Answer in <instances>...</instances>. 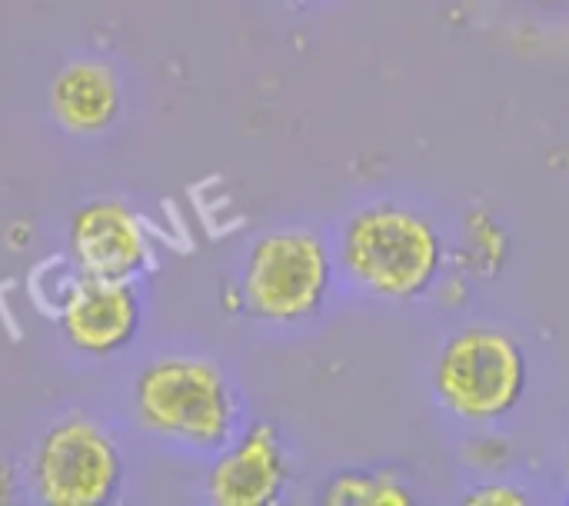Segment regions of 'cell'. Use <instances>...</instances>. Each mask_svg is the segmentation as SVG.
Masks as SVG:
<instances>
[{
  "label": "cell",
  "instance_id": "6da1fadb",
  "mask_svg": "<svg viewBox=\"0 0 569 506\" xmlns=\"http://www.w3.org/2000/svg\"><path fill=\"white\" fill-rule=\"evenodd\" d=\"M137 420L167 440L220 450L237 427V397L217 364L203 357H163L133 384Z\"/></svg>",
  "mask_w": 569,
  "mask_h": 506
},
{
  "label": "cell",
  "instance_id": "8fae6325",
  "mask_svg": "<svg viewBox=\"0 0 569 506\" xmlns=\"http://www.w3.org/2000/svg\"><path fill=\"white\" fill-rule=\"evenodd\" d=\"M467 504L470 506H523L527 504V494L523 490H517V487H483V490H473L470 497H467Z\"/></svg>",
  "mask_w": 569,
  "mask_h": 506
},
{
  "label": "cell",
  "instance_id": "9c48e42d",
  "mask_svg": "<svg viewBox=\"0 0 569 506\" xmlns=\"http://www.w3.org/2000/svg\"><path fill=\"white\" fill-rule=\"evenodd\" d=\"M53 120L80 137L103 133L120 113V80L110 63L73 60L50 80Z\"/></svg>",
  "mask_w": 569,
  "mask_h": 506
},
{
  "label": "cell",
  "instance_id": "8992f818",
  "mask_svg": "<svg viewBox=\"0 0 569 506\" xmlns=\"http://www.w3.org/2000/svg\"><path fill=\"white\" fill-rule=\"evenodd\" d=\"M67 254L83 277L133 284L150 267V237L123 200H90L70 217Z\"/></svg>",
  "mask_w": 569,
  "mask_h": 506
},
{
  "label": "cell",
  "instance_id": "5b68a950",
  "mask_svg": "<svg viewBox=\"0 0 569 506\" xmlns=\"http://www.w3.org/2000/svg\"><path fill=\"white\" fill-rule=\"evenodd\" d=\"M123 460L110 434L83 414L53 424L33 454V494L47 506H103L120 490Z\"/></svg>",
  "mask_w": 569,
  "mask_h": 506
},
{
  "label": "cell",
  "instance_id": "277c9868",
  "mask_svg": "<svg viewBox=\"0 0 569 506\" xmlns=\"http://www.w3.org/2000/svg\"><path fill=\"white\" fill-rule=\"evenodd\" d=\"M333 280L323 240L310 230H280L253 244L240 300L247 314L273 324H297L320 310Z\"/></svg>",
  "mask_w": 569,
  "mask_h": 506
},
{
  "label": "cell",
  "instance_id": "4fadbf2b",
  "mask_svg": "<svg viewBox=\"0 0 569 506\" xmlns=\"http://www.w3.org/2000/svg\"><path fill=\"white\" fill-rule=\"evenodd\" d=\"M567 474H569V450H567Z\"/></svg>",
  "mask_w": 569,
  "mask_h": 506
},
{
  "label": "cell",
  "instance_id": "52a82bcc",
  "mask_svg": "<svg viewBox=\"0 0 569 506\" xmlns=\"http://www.w3.org/2000/svg\"><path fill=\"white\" fill-rule=\"evenodd\" d=\"M57 320L63 340L73 350L87 357H110L137 340L140 300L133 284L127 280H100L77 274V280L60 300Z\"/></svg>",
  "mask_w": 569,
  "mask_h": 506
},
{
  "label": "cell",
  "instance_id": "3957f363",
  "mask_svg": "<svg viewBox=\"0 0 569 506\" xmlns=\"http://www.w3.org/2000/svg\"><path fill=\"white\" fill-rule=\"evenodd\" d=\"M433 384L450 414L463 420H500L523 400L527 357L510 334L473 327L443 347Z\"/></svg>",
  "mask_w": 569,
  "mask_h": 506
},
{
  "label": "cell",
  "instance_id": "7a4b0ae2",
  "mask_svg": "<svg viewBox=\"0 0 569 506\" xmlns=\"http://www.w3.org/2000/svg\"><path fill=\"white\" fill-rule=\"evenodd\" d=\"M350 277L380 297L423 294L443 264V244L430 220L400 207H370L357 214L343 237Z\"/></svg>",
  "mask_w": 569,
  "mask_h": 506
},
{
  "label": "cell",
  "instance_id": "30bf717a",
  "mask_svg": "<svg viewBox=\"0 0 569 506\" xmlns=\"http://www.w3.org/2000/svg\"><path fill=\"white\" fill-rule=\"evenodd\" d=\"M323 500L337 506H407L413 504V494L383 474H340Z\"/></svg>",
  "mask_w": 569,
  "mask_h": 506
},
{
  "label": "cell",
  "instance_id": "ba28073f",
  "mask_svg": "<svg viewBox=\"0 0 569 506\" xmlns=\"http://www.w3.org/2000/svg\"><path fill=\"white\" fill-rule=\"evenodd\" d=\"M287 487V457L280 434L270 424H253L207 477V494L217 506H267Z\"/></svg>",
  "mask_w": 569,
  "mask_h": 506
},
{
  "label": "cell",
  "instance_id": "7c38bea8",
  "mask_svg": "<svg viewBox=\"0 0 569 506\" xmlns=\"http://www.w3.org/2000/svg\"><path fill=\"white\" fill-rule=\"evenodd\" d=\"M13 490H17V484H13V470L0 464V504L13 500Z\"/></svg>",
  "mask_w": 569,
  "mask_h": 506
}]
</instances>
